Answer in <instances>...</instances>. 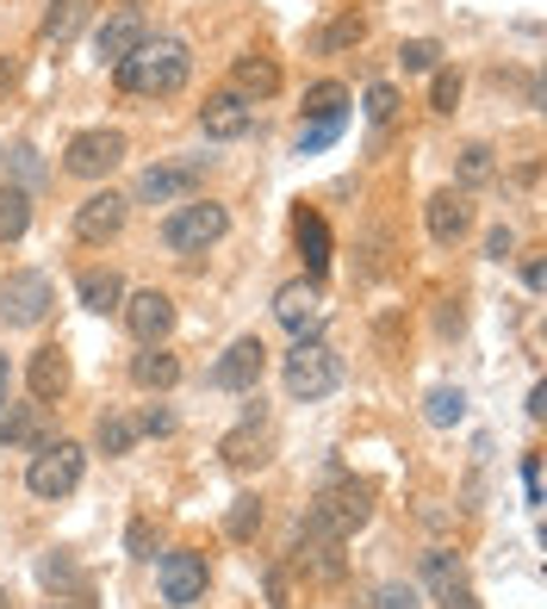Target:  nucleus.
I'll return each mask as SVG.
<instances>
[{
  "mask_svg": "<svg viewBox=\"0 0 547 609\" xmlns=\"http://www.w3.org/2000/svg\"><path fill=\"white\" fill-rule=\"evenodd\" d=\"M112 75H119V88H125V94L162 100V94H181V88H188L193 57H188V44H181V38H156V44L143 38L125 63L112 69Z\"/></svg>",
  "mask_w": 547,
  "mask_h": 609,
  "instance_id": "f257e3e1",
  "label": "nucleus"
},
{
  "mask_svg": "<svg viewBox=\"0 0 547 609\" xmlns=\"http://www.w3.org/2000/svg\"><path fill=\"white\" fill-rule=\"evenodd\" d=\"M367 516H374V485L355 479V473H343V467H330L324 491H317L312 510H305V522H317L324 535H355Z\"/></svg>",
  "mask_w": 547,
  "mask_h": 609,
  "instance_id": "f03ea898",
  "label": "nucleus"
},
{
  "mask_svg": "<svg viewBox=\"0 0 547 609\" xmlns=\"http://www.w3.org/2000/svg\"><path fill=\"white\" fill-rule=\"evenodd\" d=\"M281 379H286V398L317 405V398H330V392L343 386V361L330 355L317 336H298V343L286 348V361H281Z\"/></svg>",
  "mask_w": 547,
  "mask_h": 609,
  "instance_id": "7ed1b4c3",
  "label": "nucleus"
},
{
  "mask_svg": "<svg viewBox=\"0 0 547 609\" xmlns=\"http://www.w3.org/2000/svg\"><path fill=\"white\" fill-rule=\"evenodd\" d=\"M224 231H231V212H224V205H212V200H181L169 219H162V243H169L174 255L212 250Z\"/></svg>",
  "mask_w": 547,
  "mask_h": 609,
  "instance_id": "20e7f679",
  "label": "nucleus"
},
{
  "mask_svg": "<svg viewBox=\"0 0 547 609\" xmlns=\"http://www.w3.org/2000/svg\"><path fill=\"white\" fill-rule=\"evenodd\" d=\"M81 467H88V454L75 448V441H44V448L32 454V467H26V485H32V498H69L81 485Z\"/></svg>",
  "mask_w": 547,
  "mask_h": 609,
  "instance_id": "39448f33",
  "label": "nucleus"
},
{
  "mask_svg": "<svg viewBox=\"0 0 547 609\" xmlns=\"http://www.w3.org/2000/svg\"><path fill=\"white\" fill-rule=\"evenodd\" d=\"M50 305H57V286H50V274H38V267H19V274H7V286H0V317L13 329H38L50 317Z\"/></svg>",
  "mask_w": 547,
  "mask_h": 609,
  "instance_id": "423d86ee",
  "label": "nucleus"
},
{
  "mask_svg": "<svg viewBox=\"0 0 547 609\" xmlns=\"http://www.w3.org/2000/svg\"><path fill=\"white\" fill-rule=\"evenodd\" d=\"M125 162V131H75L69 138V150H63V169L75 174V181H107L112 169Z\"/></svg>",
  "mask_w": 547,
  "mask_h": 609,
  "instance_id": "0eeeda50",
  "label": "nucleus"
},
{
  "mask_svg": "<svg viewBox=\"0 0 547 609\" xmlns=\"http://www.w3.org/2000/svg\"><path fill=\"white\" fill-rule=\"evenodd\" d=\"M205 181V156H181V162H156L138 174V200L143 205H181L193 200V187Z\"/></svg>",
  "mask_w": 547,
  "mask_h": 609,
  "instance_id": "6e6552de",
  "label": "nucleus"
},
{
  "mask_svg": "<svg viewBox=\"0 0 547 609\" xmlns=\"http://www.w3.org/2000/svg\"><path fill=\"white\" fill-rule=\"evenodd\" d=\"M156 585H162V603H169V609L200 603V597H205V554H193V547L162 554V560H156Z\"/></svg>",
  "mask_w": 547,
  "mask_h": 609,
  "instance_id": "1a4fd4ad",
  "label": "nucleus"
},
{
  "mask_svg": "<svg viewBox=\"0 0 547 609\" xmlns=\"http://www.w3.org/2000/svg\"><path fill=\"white\" fill-rule=\"evenodd\" d=\"M262 367H267L262 336H236V343L219 355V367H212V386L219 392H255L262 386Z\"/></svg>",
  "mask_w": 547,
  "mask_h": 609,
  "instance_id": "9d476101",
  "label": "nucleus"
},
{
  "mask_svg": "<svg viewBox=\"0 0 547 609\" xmlns=\"http://www.w3.org/2000/svg\"><path fill=\"white\" fill-rule=\"evenodd\" d=\"M125 212H131V200L125 193H88V200L75 205V236L81 243H112V236L125 231Z\"/></svg>",
  "mask_w": 547,
  "mask_h": 609,
  "instance_id": "9b49d317",
  "label": "nucleus"
},
{
  "mask_svg": "<svg viewBox=\"0 0 547 609\" xmlns=\"http://www.w3.org/2000/svg\"><path fill=\"white\" fill-rule=\"evenodd\" d=\"M274 317H281L293 336H317V324H324V293H317V281H286L281 293H274Z\"/></svg>",
  "mask_w": 547,
  "mask_h": 609,
  "instance_id": "f8f14e48",
  "label": "nucleus"
},
{
  "mask_svg": "<svg viewBox=\"0 0 547 609\" xmlns=\"http://www.w3.org/2000/svg\"><path fill=\"white\" fill-rule=\"evenodd\" d=\"M119 312H125V324H131V336H138V343H162V336L174 329V298H169V293H156V286L131 293L125 305H119Z\"/></svg>",
  "mask_w": 547,
  "mask_h": 609,
  "instance_id": "ddd939ff",
  "label": "nucleus"
},
{
  "mask_svg": "<svg viewBox=\"0 0 547 609\" xmlns=\"http://www.w3.org/2000/svg\"><path fill=\"white\" fill-rule=\"evenodd\" d=\"M293 560L298 566H312L317 578H343L348 572V560H343V535H324L317 522H298V541H293Z\"/></svg>",
  "mask_w": 547,
  "mask_h": 609,
  "instance_id": "4468645a",
  "label": "nucleus"
},
{
  "mask_svg": "<svg viewBox=\"0 0 547 609\" xmlns=\"http://www.w3.org/2000/svg\"><path fill=\"white\" fill-rule=\"evenodd\" d=\"M200 125H205V138H243V131L255 125V100H243L236 88H224V94H212L200 106Z\"/></svg>",
  "mask_w": 547,
  "mask_h": 609,
  "instance_id": "2eb2a0df",
  "label": "nucleus"
},
{
  "mask_svg": "<svg viewBox=\"0 0 547 609\" xmlns=\"http://www.w3.org/2000/svg\"><path fill=\"white\" fill-rule=\"evenodd\" d=\"M143 38H150V32H143V13H138V7H125V13H112L107 26L94 32V57H100V63H112V69H119V63L131 57V50L143 44Z\"/></svg>",
  "mask_w": 547,
  "mask_h": 609,
  "instance_id": "dca6fc26",
  "label": "nucleus"
},
{
  "mask_svg": "<svg viewBox=\"0 0 547 609\" xmlns=\"http://www.w3.org/2000/svg\"><path fill=\"white\" fill-rule=\"evenodd\" d=\"M423 224H429V236L448 250V243H460V236L473 231V205L460 200V193H436V200L423 205Z\"/></svg>",
  "mask_w": 547,
  "mask_h": 609,
  "instance_id": "f3484780",
  "label": "nucleus"
},
{
  "mask_svg": "<svg viewBox=\"0 0 547 609\" xmlns=\"http://www.w3.org/2000/svg\"><path fill=\"white\" fill-rule=\"evenodd\" d=\"M38 585L57 597H88V572H81V560L69 554V547H50V554H38Z\"/></svg>",
  "mask_w": 547,
  "mask_h": 609,
  "instance_id": "a211bd4d",
  "label": "nucleus"
},
{
  "mask_svg": "<svg viewBox=\"0 0 547 609\" xmlns=\"http://www.w3.org/2000/svg\"><path fill=\"white\" fill-rule=\"evenodd\" d=\"M267 448H274V441H267V423H262V410H250V423H243V429H231V436L219 441V454L224 460H231V467H262L267 460Z\"/></svg>",
  "mask_w": 547,
  "mask_h": 609,
  "instance_id": "6ab92c4d",
  "label": "nucleus"
},
{
  "mask_svg": "<svg viewBox=\"0 0 547 609\" xmlns=\"http://www.w3.org/2000/svg\"><path fill=\"white\" fill-rule=\"evenodd\" d=\"M293 236H298L305 267H312V281H324V267H330V224L317 219L312 205H298V212H293Z\"/></svg>",
  "mask_w": 547,
  "mask_h": 609,
  "instance_id": "aec40b11",
  "label": "nucleus"
},
{
  "mask_svg": "<svg viewBox=\"0 0 547 609\" xmlns=\"http://www.w3.org/2000/svg\"><path fill=\"white\" fill-rule=\"evenodd\" d=\"M26 386H32V398H44V405H50V398H63V392H69V355H63V348H57V343L38 348L32 367H26Z\"/></svg>",
  "mask_w": 547,
  "mask_h": 609,
  "instance_id": "412c9836",
  "label": "nucleus"
},
{
  "mask_svg": "<svg viewBox=\"0 0 547 609\" xmlns=\"http://www.w3.org/2000/svg\"><path fill=\"white\" fill-rule=\"evenodd\" d=\"M231 75H236V94L243 100H274L281 94V63H274V57H255L250 50V57H236Z\"/></svg>",
  "mask_w": 547,
  "mask_h": 609,
  "instance_id": "4be33fe9",
  "label": "nucleus"
},
{
  "mask_svg": "<svg viewBox=\"0 0 547 609\" xmlns=\"http://www.w3.org/2000/svg\"><path fill=\"white\" fill-rule=\"evenodd\" d=\"M131 379H138L143 392H169L174 379H181V361L162 343H143V355H131Z\"/></svg>",
  "mask_w": 547,
  "mask_h": 609,
  "instance_id": "5701e85b",
  "label": "nucleus"
},
{
  "mask_svg": "<svg viewBox=\"0 0 547 609\" xmlns=\"http://www.w3.org/2000/svg\"><path fill=\"white\" fill-rule=\"evenodd\" d=\"M361 38H367V19L361 13H336V19H324L312 32V57H343V50H355Z\"/></svg>",
  "mask_w": 547,
  "mask_h": 609,
  "instance_id": "b1692460",
  "label": "nucleus"
},
{
  "mask_svg": "<svg viewBox=\"0 0 547 609\" xmlns=\"http://www.w3.org/2000/svg\"><path fill=\"white\" fill-rule=\"evenodd\" d=\"M81 305H88V312H119V305H125V281H119V274H112V267H88V274H81Z\"/></svg>",
  "mask_w": 547,
  "mask_h": 609,
  "instance_id": "393cba45",
  "label": "nucleus"
},
{
  "mask_svg": "<svg viewBox=\"0 0 547 609\" xmlns=\"http://www.w3.org/2000/svg\"><path fill=\"white\" fill-rule=\"evenodd\" d=\"M44 156H38L32 143H13V150H7V156H0V181H7V187H19V193H32V187H44Z\"/></svg>",
  "mask_w": 547,
  "mask_h": 609,
  "instance_id": "a878e982",
  "label": "nucleus"
},
{
  "mask_svg": "<svg viewBox=\"0 0 547 609\" xmlns=\"http://www.w3.org/2000/svg\"><path fill=\"white\" fill-rule=\"evenodd\" d=\"M26 224H32V193L0 187V243H19V236H26Z\"/></svg>",
  "mask_w": 547,
  "mask_h": 609,
  "instance_id": "bb28decb",
  "label": "nucleus"
},
{
  "mask_svg": "<svg viewBox=\"0 0 547 609\" xmlns=\"http://www.w3.org/2000/svg\"><path fill=\"white\" fill-rule=\"evenodd\" d=\"M312 119H348V88L343 81H317L312 94H305V125Z\"/></svg>",
  "mask_w": 547,
  "mask_h": 609,
  "instance_id": "cd10ccee",
  "label": "nucleus"
},
{
  "mask_svg": "<svg viewBox=\"0 0 547 609\" xmlns=\"http://www.w3.org/2000/svg\"><path fill=\"white\" fill-rule=\"evenodd\" d=\"M423 417L436 423V429H454V423L467 417V392H460V386H436L429 398H423Z\"/></svg>",
  "mask_w": 547,
  "mask_h": 609,
  "instance_id": "c85d7f7f",
  "label": "nucleus"
},
{
  "mask_svg": "<svg viewBox=\"0 0 547 609\" xmlns=\"http://www.w3.org/2000/svg\"><path fill=\"white\" fill-rule=\"evenodd\" d=\"M81 19H88V0H50V13H44V26H38V32H44L50 44H63V38H75Z\"/></svg>",
  "mask_w": 547,
  "mask_h": 609,
  "instance_id": "c756f323",
  "label": "nucleus"
},
{
  "mask_svg": "<svg viewBox=\"0 0 547 609\" xmlns=\"http://www.w3.org/2000/svg\"><path fill=\"white\" fill-rule=\"evenodd\" d=\"M94 441H100V454H131L138 423H131L125 410H107V417H100V429H94Z\"/></svg>",
  "mask_w": 547,
  "mask_h": 609,
  "instance_id": "7c9ffc66",
  "label": "nucleus"
},
{
  "mask_svg": "<svg viewBox=\"0 0 547 609\" xmlns=\"http://www.w3.org/2000/svg\"><path fill=\"white\" fill-rule=\"evenodd\" d=\"M398 63H405V75H436V69H442V44H436V38H411V44H398Z\"/></svg>",
  "mask_w": 547,
  "mask_h": 609,
  "instance_id": "2f4dec72",
  "label": "nucleus"
},
{
  "mask_svg": "<svg viewBox=\"0 0 547 609\" xmlns=\"http://www.w3.org/2000/svg\"><path fill=\"white\" fill-rule=\"evenodd\" d=\"M19 441H38V417L26 405L0 410V448H19Z\"/></svg>",
  "mask_w": 547,
  "mask_h": 609,
  "instance_id": "473e14b6",
  "label": "nucleus"
},
{
  "mask_svg": "<svg viewBox=\"0 0 547 609\" xmlns=\"http://www.w3.org/2000/svg\"><path fill=\"white\" fill-rule=\"evenodd\" d=\"M348 119H312V125H298V156H317V150H330V143L343 138Z\"/></svg>",
  "mask_w": 547,
  "mask_h": 609,
  "instance_id": "72a5a7b5",
  "label": "nucleus"
},
{
  "mask_svg": "<svg viewBox=\"0 0 547 609\" xmlns=\"http://www.w3.org/2000/svg\"><path fill=\"white\" fill-rule=\"evenodd\" d=\"M255 529H262V498H236L231 516H224V535H231V541H250Z\"/></svg>",
  "mask_w": 547,
  "mask_h": 609,
  "instance_id": "f704fd0d",
  "label": "nucleus"
},
{
  "mask_svg": "<svg viewBox=\"0 0 547 609\" xmlns=\"http://www.w3.org/2000/svg\"><path fill=\"white\" fill-rule=\"evenodd\" d=\"M423 585H429V591H454V585H460V560H454V554H429V560H423Z\"/></svg>",
  "mask_w": 547,
  "mask_h": 609,
  "instance_id": "c9c22d12",
  "label": "nucleus"
},
{
  "mask_svg": "<svg viewBox=\"0 0 547 609\" xmlns=\"http://www.w3.org/2000/svg\"><path fill=\"white\" fill-rule=\"evenodd\" d=\"M492 169H498V162H492V150H485V143H467V150H460V181H467V187L492 181Z\"/></svg>",
  "mask_w": 547,
  "mask_h": 609,
  "instance_id": "e433bc0d",
  "label": "nucleus"
},
{
  "mask_svg": "<svg viewBox=\"0 0 547 609\" xmlns=\"http://www.w3.org/2000/svg\"><path fill=\"white\" fill-rule=\"evenodd\" d=\"M392 112H398V88H392V81H374V88H367V119H374V125H392Z\"/></svg>",
  "mask_w": 547,
  "mask_h": 609,
  "instance_id": "4c0bfd02",
  "label": "nucleus"
},
{
  "mask_svg": "<svg viewBox=\"0 0 547 609\" xmlns=\"http://www.w3.org/2000/svg\"><path fill=\"white\" fill-rule=\"evenodd\" d=\"M429 100H436V112H454V106H460V75H454V69H436Z\"/></svg>",
  "mask_w": 547,
  "mask_h": 609,
  "instance_id": "58836bf2",
  "label": "nucleus"
},
{
  "mask_svg": "<svg viewBox=\"0 0 547 609\" xmlns=\"http://www.w3.org/2000/svg\"><path fill=\"white\" fill-rule=\"evenodd\" d=\"M374 609H417V585H379Z\"/></svg>",
  "mask_w": 547,
  "mask_h": 609,
  "instance_id": "ea45409f",
  "label": "nucleus"
},
{
  "mask_svg": "<svg viewBox=\"0 0 547 609\" xmlns=\"http://www.w3.org/2000/svg\"><path fill=\"white\" fill-rule=\"evenodd\" d=\"M125 547H131V560H156V529L150 522H131Z\"/></svg>",
  "mask_w": 547,
  "mask_h": 609,
  "instance_id": "a19ab883",
  "label": "nucleus"
},
{
  "mask_svg": "<svg viewBox=\"0 0 547 609\" xmlns=\"http://www.w3.org/2000/svg\"><path fill=\"white\" fill-rule=\"evenodd\" d=\"M516 250V236H510V224H498V231L485 236V255H492V262H504V255Z\"/></svg>",
  "mask_w": 547,
  "mask_h": 609,
  "instance_id": "79ce46f5",
  "label": "nucleus"
},
{
  "mask_svg": "<svg viewBox=\"0 0 547 609\" xmlns=\"http://www.w3.org/2000/svg\"><path fill=\"white\" fill-rule=\"evenodd\" d=\"M138 429H143V436H169V429H174V417H169V410H156V405H150V410H143V423H138Z\"/></svg>",
  "mask_w": 547,
  "mask_h": 609,
  "instance_id": "37998d69",
  "label": "nucleus"
},
{
  "mask_svg": "<svg viewBox=\"0 0 547 609\" xmlns=\"http://www.w3.org/2000/svg\"><path fill=\"white\" fill-rule=\"evenodd\" d=\"M523 485H529V504H541V460L523 454Z\"/></svg>",
  "mask_w": 547,
  "mask_h": 609,
  "instance_id": "c03bdc74",
  "label": "nucleus"
},
{
  "mask_svg": "<svg viewBox=\"0 0 547 609\" xmlns=\"http://www.w3.org/2000/svg\"><path fill=\"white\" fill-rule=\"evenodd\" d=\"M442 609H479V597L467 585H454V591H442Z\"/></svg>",
  "mask_w": 547,
  "mask_h": 609,
  "instance_id": "a18cd8bd",
  "label": "nucleus"
},
{
  "mask_svg": "<svg viewBox=\"0 0 547 609\" xmlns=\"http://www.w3.org/2000/svg\"><path fill=\"white\" fill-rule=\"evenodd\" d=\"M13 81H19V63H13V57H0V100L13 94Z\"/></svg>",
  "mask_w": 547,
  "mask_h": 609,
  "instance_id": "49530a36",
  "label": "nucleus"
},
{
  "mask_svg": "<svg viewBox=\"0 0 547 609\" xmlns=\"http://www.w3.org/2000/svg\"><path fill=\"white\" fill-rule=\"evenodd\" d=\"M523 281H529V286H535V293H541V281H547V267H541V262H535V255H529V262H523Z\"/></svg>",
  "mask_w": 547,
  "mask_h": 609,
  "instance_id": "de8ad7c7",
  "label": "nucleus"
},
{
  "mask_svg": "<svg viewBox=\"0 0 547 609\" xmlns=\"http://www.w3.org/2000/svg\"><path fill=\"white\" fill-rule=\"evenodd\" d=\"M7 386H13V374H7V355H0V410H7Z\"/></svg>",
  "mask_w": 547,
  "mask_h": 609,
  "instance_id": "09e8293b",
  "label": "nucleus"
},
{
  "mask_svg": "<svg viewBox=\"0 0 547 609\" xmlns=\"http://www.w3.org/2000/svg\"><path fill=\"white\" fill-rule=\"evenodd\" d=\"M44 609H88L81 597H63V603H44Z\"/></svg>",
  "mask_w": 547,
  "mask_h": 609,
  "instance_id": "8fccbe9b",
  "label": "nucleus"
},
{
  "mask_svg": "<svg viewBox=\"0 0 547 609\" xmlns=\"http://www.w3.org/2000/svg\"><path fill=\"white\" fill-rule=\"evenodd\" d=\"M0 609H13V597H7V591H0Z\"/></svg>",
  "mask_w": 547,
  "mask_h": 609,
  "instance_id": "3c124183",
  "label": "nucleus"
}]
</instances>
